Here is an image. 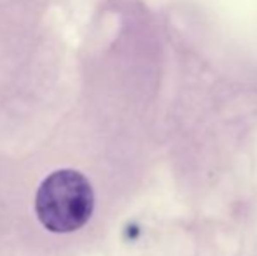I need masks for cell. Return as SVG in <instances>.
<instances>
[{"instance_id": "1", "label": "cell", "mask_w": 257, "mask_h": 256, "mask_svg": "<svg viewBox=\"0 0 257 256\" xmlns=\"http://www.w3.org/2000/svg\"><path fill=\"white\" fill-rule=\"evenodd\" d=\"M72 77L74 58L49 0H0V160L49 128Z\"/></svg>"}]
</instances>
